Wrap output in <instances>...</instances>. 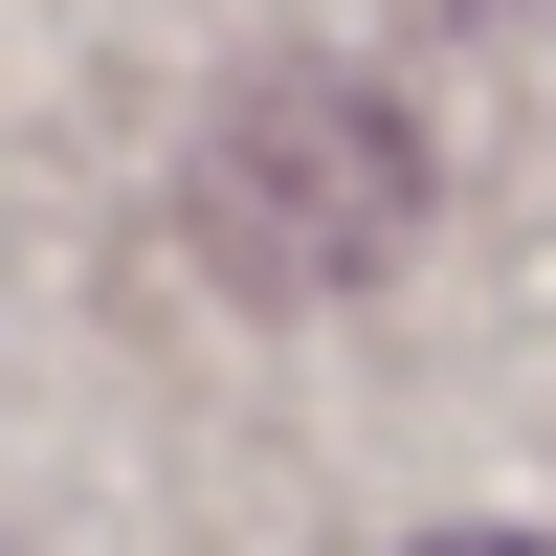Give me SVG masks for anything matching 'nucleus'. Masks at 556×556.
<instances>
[{
	"instance_id": "obj_1",
	"label": "nucleus",
	"mask_w": 556,
	"mask_h": 556,
	"mask_svg": "<svg viewBox=\"0 0 556 556\" xmlns=\"http://www.w3.org/2000/svg\"><path fill=\"white\" fill-rule=\"evenodd\" d=\"M401 223H424V134L356 67H267L201 134V245L245 290H356V267H401Z\"/></svg>"
},
{
	"instance_id": "obj_2",
	"label": "nucleus",
	"mask_w": 556,
	"mask_h": 556,
	"mask_svg": "<svg viewBox=\"0 0 556 556\" xmlns=\"http://www.w3.org/2000/svg\"><path fill=\"white\" fill-rule=\"evenodd\" d=\"M424 556H556V534H424Z\"/></svg>"
}]
</instances>
